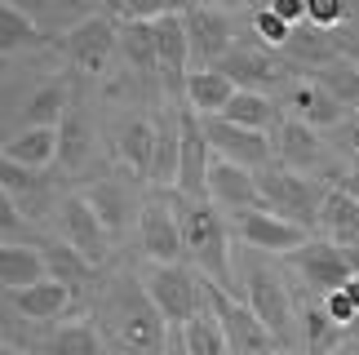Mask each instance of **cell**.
Segmentation results:
<instances>
[{
  "instance_id": "15",
  "label": "cell",
  "mask_w": 359,
  "mask_h": 355,
  "mask_svg": "<svg viewBox=\"0 0 359 355\" xmlns=\"http://www.w3.org/2000/svg\"><path fill=\"white\" fill-rule=\"evenodd\" d=\"M204 133H209L217 160H231V165H244V169H257V173L271 165V138L266 133L240 129V125H231V120H222V116L204 120Z\"/></svg>"
},
{
  "instance_id": "45",
  "label": "cell",
  "mask_w": 359,
  "mask_h": 355,
  "mask_svg": "<svg viewBox=\"0 0 359 355\" xmlns=\"http://www.w3.org/2000/svg\"><path fill=\"white\" fill-rule=\"evenodd\" d=\"M164 355H187V342H182V329H169V351Z\"/></svg>"
},
{
  "instance_id": "31",
  "label": "cell",
  "mask_w": 359,
  "mask_h": 355,
  "mask_svg": "<svg viewBox=\"0 0 359 355\" xmlns=\"http://www.w3.org/2000/svg\"><path fill=\"white\" fill-rule=\"evenodd\" d=\"M182 342H187V355H231V342L222 333V324H217L213 307H204L196 320L182 329Z\"/></svg>"
},
{
  "instance_id": "21",
  "label": "cell",
  "mask_w": 359,
  "mask_h": 355,
  "mask_svg": "<svg viewBox=\"0 0 359 355\" xmlns=\"http://www.w3.org/2000/svg\"><path fill=\"white\" fill-rule=\"evenodd\" d=\"M58 152H62V133H58V129H32V125H22V129L5 142L0 160L40 173L45 165H53V160H58Z\"/></svg>"
},
{
  "instance_id": "22",
  "label": "cell",
  "mask_w": 359,
  "mask_h": 355,
  "mask_svg": "<svg viewBox=\"0 0 359 355\" xmlns=\"http://www.w3.org/2000/svg\"><path fill=\"white\" fill-rule=\"evenodd\" d=\"M40 280H49L45 249H36V244H5V249H0V284H5L9 297L32 289Z\"/></svg>"
},
{
  "instance_id": "43",
  "label": "cell",
  "mask_w": 359,
  "mask_h": 355,
  "mask_svg": "<svg viewBox=\"0 0 359 355\" xmlns=\"http://www.w3.org/2000/svg\"><path fill=\"white\" fill-rule=\"evenodd\" d=\"M341 191H346V196H355V200H359V160L351 165V173L341 178Z\"/></svg>"
},
{
  "instance_id": "25",
  "label": "cell",
  "mask_w": 359,
  "mask_h": 355,
  "mask_svg": "<svg viewBox=\"0 0 359 355\" xmlns=\"http://www.w3.org/2000/svg\"><path fill=\"white\" fill-rule=\"evenodd\" d=\"M320 227L328 231V240H333L337 249L355 253V249H359V200L346 196L341 187H328V200H324Z\"/></svg>"
},
{
  "instance_id": "40",
  "label": "cell",
  "mask_w": 359,
  "mask_h": 355,
  "mask_svg": "<svg viewBox=\"0 0 359 355\" xmlns=\"http://www.w3.org/2000/svg\"><path fill=\"white\" fill-rule=\"evenodd\" d=\"M351 9L341 5V0H311L306 5V22L320 27V32H333V27H346Z\"/></svg>"
},
{
  "instance_id": "48",
  "label": "cell",
  "mask_w": 359,
  "mask_h": 355,
  "mask_svg": "<svg viewBox=\"0 0 359 355\" xmlns=\"http://www.w3.org/2000/svg\"><path fill=\"white\" fill-rule=\"evenodd\" d=\"M0 355H27V351H18L13 342H5V347H0Z\"/></svg>"
},
{
  "instance_id": "10",
  "label": "cell",
  "mask_w": 359,
  "mask_h": 355,
  "mask_svg": "<svg viewBox=\"0 0 359 355\" xmlns=\"http://www.w3.org/2000/svg\"><path fill=\"white\" fill-rule=\"evenodd\" d=\"M58 231H62V244L76 249L89 267H98L107 257V244H111V231L102 227V217L93 213L89 196H67L58 204Z\"/></svg>"
},
{
  "instance_id": "34",
  "label": "cell",
  "mask_w": 359,
  "mask_h": 355,
  "mask_svg": "<svg viewBox=\"0 0 359 355\" xmlns=\"http://www.w3.org/2000/svg\"><path fill=\"white\" fill-rule=\"evenodd\" d=\"M315 80H320L346 112H359V67H351L346 58H337V62H328L324 72H315Z\"/></svg>"
},
{
  "instance_id": "2",
  "label": "cell",
  "mask_w": 359,
  "mask_h": 355,
  "mask_svg": "<svg viewBox=\"0 0 359 355\" xmlns=\"http://www.w3.org/2000/svg\"><path fill=\"white\" fill-rule=\"evenodd\" d=\"M102 316L111 324V333H116L124 355H164L169 351V337H164L169 324H164V316L156 311V302L147 297L142 284L120 280L111 289V297H107Z\"/></svg>"
},
{
  "instance_id": "8",
  "label": "cell",
  "mask_w": 359,
  "mask_h": 355,
  "mask_svg": "<svg viewBox=\"0 0 359 355\" xmlns=\"http://www.w3.org/2000/svg\"><path fill=\"white\" fill-rule=\"evenodd\" d=\"M137 240H142V253L151 257V267H177L187 257L182 217H177L173 196H156L137 209Z\"/></svg>"
},
{
  "instance_id": "42",
  "label": "cell",
  "mask_w": 359,
  "mask_h": 355,
  "mask_svg": "<svg viewBox=\"0 0 359 355\" xmlns=\"http://www.w3.org/2000/svg\"><path fill=\"white\" fill-rule=\"evenodd\" d=\"M337 49H341V58H346L351 67H359V32H351V36H337Z\"/></svg>"
},
{
  "instance_id": "11",
  "label": "cell",
  "mask_w": 359,
  "mask_h": 355,
  "mask_svg": "<svg viewBox=\"0 0 359 355\" xmlns=\"http://www.w3.org/2000/svg\"><path fill=\"white\" fill-rule=\"evenodd\" d=\"M288 262L302 271V280H306L320 297L341 293V289H346V284L355 280V262H351V253H346V249H337L333 240H311L306 249H297L293 257H288Z\"/></svg>"
},
{
  "instance_id": "32",
  "label": "cell",
  "mask_w": 359,
  "mask_h": 355,
  "mask_svg": "<svg viewBox=\"0 0 359 355\" xmlns=\"http://www.w3.org/2000/svg\"><path fill=\"white\" fill-rule=\"evenodd\" d=\"M62 152H58V160L67 169H80L89 160V152H93V129H89V120L80 116V102H72V112H67V120H62Z\"/></svg>"
},
{
  "instance_id": "16",
  "label": "cell",
  "mask_w": 359,
  "mask_h": 355,
  "mask_svg": "<svg viewBox=\"0 0 359 355\" xmlns=\"http://www.w3.org/2000/svg\"><path fill=\"white\" fill-rule=\"evenodd\" d=\"M182 13H187V32H191V53H196V62L217 67L231 49H236V27H231V18L222 9L187 5Z\"/></svg>"
},
{
  "instance_id": "5",
  "label": "cell",
  "mask_w": 359,
  "mask_h": 355,
  "mask_svg": "<svg viewBox=\"0 0 359 355\" xmlns=\"http://www.w3.org/2000/svg\"><path fill=\"white\" fill-rule=\"evenodd\" d=\"M142 289H147L151 302H156V311L164 316L169 329H187V324L209 307V284H204V276H196V271L182 267V262L177 267H151Z\"/></svg>"
},
{
  "instance_id": "28",
  "label": "cell",
  "mask_w": 359,
  "mask_h": 355,
  "mask_svg": "<svg viewBox=\"0 0 359 355\" xmlns=\"http://www.w3.org/2000/svg\"><path fill=\"white\" fill-rule=\"evenodd\" d=\"M120 58L129 62L137 76H156V72H160V53H156V27H151V18L120 22Z\"/></svg>"
},
{
  "instance_id": "33",
  "label": "cell",
  "mask_w": 359,
  "mask_h": 355,
  "mask_svg": "<svg viewBox=\"0 0 359 355\" xmlns=\"http://www.w3.org/2000/svg\"><path fill=\"white\" fill-rule=\"evenodd\" d=\"M27 45H40V27L32 22V13L18 5H0V53H18Z\"/></svg>"
},
{
  "instance_id": "7",
  "label": "cell",
  "mask_w": 359,
  "mask_h": 355,
  "mask_svg": "<svg viewBox=\"0 0 359 355\" xmlns=\"http://www.w3.org/2000/svg\"><path fill=\"white\" fill-rule=\"evenodd\" d=\"M209 307H213V316H217V324H222V333L231 342V355H284L280 347H275V337L266 333V324L253 316V307L240 302L236 293L209 284Z\"/></svg>"
},
{
  "instance_id": "19",
  "label": "cell",
  "mask_w": 359,
  "mask_h": 355,
  "mask_svg": "<svg viewBox=\"0 0 359 355\" xmlns=\"http://www.w3.org/2000/svg\"><path fill=\"white\" fill-rule=\"evenodd\" d=\"M156 152H160V125H156V120H147V116H129V120H124L116 156H120V165L133 173V182H151Z\"/></svg>"
},
{
  "instance_id": "12",
  "label": "cell",
  "mask_w": 359,
  "mask_h": 355,
  "mask_svg": "<svg viewBox=\"0 0 359 355\" xmlns=\"http://www.w3.org/2000/svg\"><path fill=\"white\" fill-rule=\"evenodd\" d=\"M236 231H240V240L253 253H271V257H293L297 249H306V244H311V231L306 227L288 222V217H280V213H266V209L244 213L240 222H236Z\"/></svg>"
},
{
  "instance_id": "36",
  "label": "cell",
  "mask_w": 359,
  "mask_h": 355,
  "mask_svg": "<svg viewBox=\"0 0 359 355\" xmlns=\"http://www.w3.org/2000/svg\"><path fill=\"white\" fill-rule=\"evenodd\" d=\"M49 355H102V337L93 324H62L58 333L49 337Z\"/></svg>"
},
{
  "instance_id": "17",
  "label": "cell",
  "mask_w": 359,
  "mask_h": 355,
  "mask_svg": "<svg viewBox=\"0 0 359 355\" xmlns=\"http://www.w3.org/2000/svg\"><path fill=\"white\" fill-rule=\"evenodd\" d=\"M209 204L231 213H253L262 209V191H257V173L244 165H231V160H213L209 169Z\"/></svg>"
},
{
  "instance_id": "3",
  "label": "cell",
  "mask_w": 359,
  "mask_h": 355,
  "mask_svg": "<svg viewBox=\"0 0 359 355\" xmlns=\"http://www.w3.org/2000/svg\"><path fill=\"white\" fill-rule=\"evenodd\" d=\"M244 302L253 307V316L266 324V333L275 337L280 351H293L302 347V311L288 293V284L280 271H271L262 257H253L244 271Z\"/></svg>"
},
{
  "instance_id": "27",
  "label": "cell",
  "mask_w": 359,
  "mask_h": 355,
  "mask_svg": "<svg viewBox=\"0 0 359 355\" xmlns=\"http://www.w3.org/2000/svg\"><path fill=\"white\" fill-rule=\"evenodd\" d=\"M67 112H72V89H67V80H49V85H40L32 98H27L22 125H32V129H62Z\"/></svg>"
},
{
  "instance_id": "49",
  "label": "cell",
  "mask_w": 359,
  "mask_h": 355,
  "mask_svg": "<svg viewBox=\"0 0 359 355\" xmlns=\"http://www.w3.org/2000/svg\"><path fill=\"white\" fill-rule=\"evenodd\" d=\"M351 333H355V342H359V324H355V329H351Z\"/></svg>"
},
{
  "instance_id": "18",
  "label": "cell",
  "mask_w": 359,
  "mask_h": 355,
  "mask_svg": "<svg viewBox=\"0 0 359 355\" xmlns=\"http://www.w3.org/2000/svg\"><path fill=\"white\" fill-rule=\"evenodd\" d=\"M284 112H288V120H302V125H311V129H328V125H341V120H346V107H341L315 76L288 85Z\"/></svg>"
},
{
  "instance_id": "14",
  "label": "cell",
  "mask_w": 359,
  "mask_h": 355,
  "mask_svg": "<svg viewBox=\"0 0 359 355\" xmlns=\"http://www.w3.org/2000/svg\"><path fill=\"white\" fill-rule=\"evenodd\" d=\"M217 72L231 76V85H236V89L262 93V89L284 85L288 72H293V62H288V58H275L271 49H240V45H236L222 62H217Z\"/></svg>"
},
{
  "instance_id": "46",
  "label": "cell",
  "mask_w": 359,
  "mask_h": 355,
  "mask_svg": "<svg viewBox=\"0 0 359 355\" xmlns=\"http://www.w3.org/2000/svg\"><path fill=\"white\" fill-rule=\"evenodd\" d=\"M341 293H346V297H351V302L359 307V276H355V280H351V284H346V289H341Z\"/></svg>"
},
{
  "instance_id": "13",
  "label": "cell",
  "mask_w": 359,
  "mask_h": 355,
  "mask_svg": "<svg viewBox=\"0 0 359 355\" xmlns=\"http://www.w3.org/2000/svg\"><path fill=\"white\" fill-rule=\"evenodd\" d=\"M156 27V53H160V76L169 80L173 93H187V80H191V32H187V13L182 9H164L151 18Z\"/></svg>"
},
{
  "instance_id": "9",
  "label": "cell",
  "mask_w": 359,
  "mask_h": 355,
  "mask_svg": "<svg viewBox=\"0 0 359 355\" xmlns=\"http://www.w3.org/2000/svg\"><path fill=\"white\" fill-rule=\"evenodd\" d=\"M116 53H120V22L111 13H85L67 32V58L85 76H102Z\"/></svg>"
},
{
  "instance_id": "1",
  "label": "cell",
  "mask_w": 359,
  "mask_h": 355,
  "mask_svg": "<svg viewBox=\"0 0 359 355\" xmlns=\"http://www.w3.org/2000/svg\"><path fill=\"white\" fill-rule=\"evenodd\" d=\"M177 217H182V244H187V262L200 271L209 284L236 293V271H231V236L226 222L217 213V204L209 200H182L173 191Z\"/></svg>"
},
{
  "instance_id": "30",
  "label": "cell",
  "mask_w": 359,
  "mask_h": 355,
  "mask_svg": "<svg viewBox=\"0 0 359 355\" xmlns=\"http://www.w3.org/2000/svg\"><path fill=\"white\" fill-rule=\"evenodd\" d=\"M222 120H231V125H240V129L262 133V129H271L275 120H280V107H275L266 93H248V89H240L236 98H231V107L222 112Z\"/></svg>"
},
{
  "instance_id": "6",
  "label": "cell",
  "mask_w": 359,
  "mask_h": 355,
  "mask_svg": "<svg viewBox=\"0 0 359 355\" xmlns=\"http://www.w3.org/2000/svg\"><path fill=\"white\" fill-rule=\"evenodd\" d=\"M177 129H182V152H177V196L182 200H209V169H213V142L204 133V116H196L182 102L177 107Z\"/></svg>"
},
{
  "instance_id": "4",
  "label": "cell",
  "mask_w": 359,
  "mask_h": 355,
  "mask_svg": "<svg viewBox=\"0 0 359 355\" xmlns=\"http://www.w3.org/2000/svg\"><path fill=\"white\" fill-rule=\"evenodd\" d=\"M257 191H262V209L266 213H280V217H288V222H297L306 231L320 227L328 191L315 182L311 173H293L284 165H266L257 173Z\"/></svg>"
},
{
  "instance_id": "44",
  "label": "cell",
  "mask_w": 359,
  "mask_h": 355,
  "mask_svg": "<svg viewBox=\"0 0 359 355\" xmlns=\"http://www.w3.org/2000/svg\"><path fill=\"white\" fill-rule=\"evenodd\" d=\"M346 147H351L355 160H359V116H355V120H346Z\"/></svg>"
},
{
  "instance_id": "41",
  "label": "cell",
  "mask_w": 359,
  "mask_h": 355,
  "mask_svg": "<svg viewBox=\"0 0 359 355\" xmlns=\"http://www.w3.org/2000/svg\"><path fill=\"white\" fill-rule=\"evenodd\" d=\"M275 13H280V18L288 22V27H297V22H306V5H302V0H275L271 5Z\"/></svg>"
},
{
  "instance_id": "26",
  "label": "cell",
  "mask_w": 359,
  "mask_h": 355,
  "mask_svg": "<svg viewBox=\"0 0 359 355\" xmlns=\"http://www.w3.org/2000/svg\"><path fill=\"white\" fill-rule=\"evenodd\" d=\"M284 58L293 67H315V72H324L328 62L341 58V49H337V36H328V32L306 22V27H293V40L284 45Z\"/></svg>"
},
{
  "instance_id": "38",
  "label": "cell",
  "mask_w": 359,
  "mask_h": 355,
  "mask_svg": "<svg viewBox=\"0 0 359 355\" xmlns=\"http://www.w3.org/2000/svg\"><path fill=\"white\" fill-rule=\"evenodd\" d=\"M45 262H49V280H62V284H72V289L93 276V267L76 249H67V244H45Z\"/></svg>"
},
{
  "instance_id": "20",
  "label": "cell",
  "mask_w": 359,
  "mask_h": 355,
  "mask_svg": "<svg viewBox=\"0 0 359 355\" xmlns=\"http://www.w3.org/2000/svg\"><path fill=\"white\" fill-rule=\"evenodd\" d=\"M275 156H280L284 169L293 173H311L324 160V142L320 129L302 125V120H280V133H275Z\"/></svg>"
},
{
  "instance_id": "35",
  "label": "cell",
  "mask_w": 359,
  "mask_h": 355,
  "mask_svg": "<svg viewBox=\"0 0 359 355\" xmlns=\"http://www.w3.org/2000/svg\"><path fill=\"white\" fill-rule=\"evenodd\" d=\"M89 204H93V213L102 217V227L111 231V236L124 227V217H129V196H124V187H120V182H111V178L89 191Z\"/></svg>"
},
{
  "instance_id": "47",
  "label": "cell",
  "mask_w": 359,
  "mask_h": 355,
  "mask_svg": "<svg viewBox=\"0 0 359 355\" xmlns=\"http://www.w3.org/2000/svg\"><path fill=\"white\" fill-rule=\"evenodd\" d=\"M333 355H359V342H346V347H337Z\"/></svg>"
},
{
  "instance_id": "23",
  "label": "cell",
  "mask_w": 359,
  "mask_h": 355,
  "mask_svg": "<svg viewBox=\"0 0 359 355\" xmlns=\"http://www.w3.org/2000/svg\"><path fill=\"white\" fill-rule=\"evenodd\" d=\"M236 93H240V89L231 85V76H222L217 67H200V72H191V80H187L182 102H187L196 116L209 120V116H222Z\"/></svg>"
},
{
  "instance_id": "29",
  "label": "cell",
  "mask_w": 359,
  "mask_h": 355,
  "mask_svg": "<svg viewBox=\"0 0 359 355\" xmlns=\"http://www.w3.org/2000/svg\"><path fill=\"white\" fill-rule=\"evenodd\" d=\"M341 333H346V329L333 324V316L324 311V297L302 307V347H306V355H333L337 347H346Z\"/></svg>"
},
{
  "instance_id": "39",
  "label": "cell",
  "mask_w": 359,
  "mask_h": 355,
  "mask_svg": "<svg viewBox=\"0 0 359 355\" xmlns=\"http://www.w3.org/2000/svg\"><path fill=\"white\" fill-rule=\"evenodd\" d=\"M253 32H257V40H262V49H284L288 40H293V27H288L271 5L253 9Z\"/></svg>"
},
{
  "instance_id": "24",
  "label": "cell",
  "mask_w": 359,
  "mask_h": 355,
  "mask_svg": "<svg viewBox=\"0 0 359 355\" xmlns=\"http://www.w3.org/2000/svg\"><path fill=\"white\" fill-rule=\"evenodd\" d=\"M9 302L18 307L27 320H36V324H49V320H58L62 311L76 302V289H72V284H62V280H40V284H32V289L13 293Z\"/></svg>"
},
{
  "instance_id": "37",
  "label": "cell",
  "mask_w": 359,
  "mask_h": 355,
  "mask_svg": "<svg viewBox=\"0 0 359 355\" xmlns=\"http://www.w3.org/2000/svg\"><path fill=\"white\" fill-rule=\"evenodd\" d=\"M177 152H182V129L160 125V152H156V169H151V187H177Z\"/></svg>"
}]
</instances>
